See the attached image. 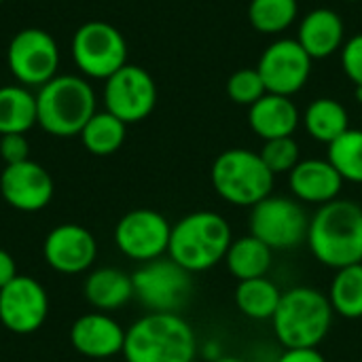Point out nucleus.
Here are the masks:
<instances>
[{"mask_svg":"<svg viewBox=\"0 0 362 362\" xmlns=\"http://www.w3.org/2000/svg\"><path fill=\"white\" fill-rule=\"evenodd\" d=\"M308 246L318 263L344 269L362 259V206L350 199H335L318 206L310 218Z\"/></svg>","mask_w":362,"mask_h":362,"instance_id":"f257e3e1","label":"nucleus"},{"mask_svg":"<svg viewBox=\"0 0 362 362\" xmlns=\"http://www.w3.org/2000/svg\"><path fill=\"white\" fill-rule=\"evenodd\" d=\"M125 362H195L193 327L174 312H148L125 331Z\"/></svg>","mask_w":362,"mask_h":362,"instance_id":"f03ea898","label":"nucleus"},{"mask_svg":"<svg viewBox=\"0 0 362 362\" xmlns=\"http://www.w3.org/2000/svg\"><path fill=\"white\" fill-rule=\"evenodd\" d=\"M231 242V225L223 214L197 210L172 225L168 257L189 274H199L225 261Z\"/></svg>","mask_w":362,"mask_h":362,"instance_id":"7ed1b4c3","label":"nucleus"},{"mask_svg":"<svg viewBox=\"0 0 362 362\" xmlns=\"http://www.w3.org/2000/svg\"><path fill=\"white\" fill-rule=\"evenodd\" d=\"M95 112V91L83 76L62 74L38 87V125L51 136H81L83 127Z\"/></svg>","mask_w":362,"mask_h":362,"instance_id":"20e7f679","label":"nucleus"},{"mask_svg":"<svg viewBox=\"0 0 362 362\" xmlns=\"http://www.w3.org/2000/svg\"><path fill=\"white\" fill-rule=\"evenodd\" d=\"M333 308L329 297L312 286H295L282 293L272 318L276 339L291 348H318L331 331Z\"/></svg>","mask_w":362,"mask_h":362,"instance_id":"39448f33","label":"nucleus"},{"mask_svg":"<svg viewBox=\"0 0 362 362\" xmlns=\"http://www.w3.org/2000/svg\"><path fill=\"white\" fill-rule=\"evenodd\" d=\"M210 180L223 202L240 208H252L272 195L276 176L259 153L248 148H229L214 159Z\"/></svg>","mask_w":362,"mask_h":362,"instance_id":"423d86ee","label":"nucleus"},{"mask_svg":"<svg viewBox=\"0 0 362 362\" xmlns=\"http://www.w3.org/2000/svg\"><path fill=\"white\" fill-rule=\"evenodd\" d=\"M310 216L301 202L284 195H269L250 210V233L274 252L293 250L308 240Z\"/></svg>","mask_w":362,"mask_h":362,"instance_id":"0eeeda50","label":"nucleus"},{"mask_svg":"<svg viewBox=\"0 0 362 362\" xmlns=\"http://www.w3.org/2000/svg\"><path fill=\"white\" fill-rule=\"evenodd\" d=\"M72 59L89 78H110L127 64L123 34L106 21H87L72 36Z\"/></svg>","mask_w":362,"mask_h":362,"instance_id":"6e6552de","label":"nucleus"},{"mask_svg":"<svg viewBox=\"0 0 362 362\" xmlns=\"http://www.w3.org/2000/svg\"><path fill=\"white\" fill-rule=\"evenodd\" d=\"M193 274L182 269L170 257L142 263L132 276L134 297L151 312H174L187 303L193 291Z\"/></svg>","mask_w":362,"mask_h":362,"instance_id":"1a4fd4ad","label":"nucleus"},{"mask_svg":"<svg viewBox=\"0 0 362 362\" xmlns=\"http://www.w3.org/2000/svg\"><path fill=\"white\" fill-rule=\"evenodd\" d=\"M6 64L11 74L23 87H42L53 76H57V42L49 32L40 28L19 30L8 42Z\"/></svg>","mask_w":362,"mask_h":362,"instance_id":"9d476101","label":"nucleus"},{"mask_svg":"<svg viewBox=\"0 0 362 362\" xmlns=\"http://www.w3.org/2000/svg\"><path fill=\"white\" fill-rule=\"evenodd\" d=\"M104 104L110 115L125 125L144 121L157 104V85L153 76L134 64H125L104 83Z\"/></svg>","mask_w":362,"mask_h":362,"instance_id":"9b49d317","label":"nucleus"},{"mask_svg":"<svg viewBox=\"0 0 362 362\" xmlns=\"http://www.w3.org/2000/svg\"><path fill=\"white\" fill-rule=\"evenodd\" d=\"M172 225L163 214L148 208H138L121 216L115 227L117 248L132 261L148 263L168 255Z\"/></svg>","mask_w":362,"mask_h":362,"instance_id":"f8f14e48","label":"nucleus"},{"mask_svg":"<svg viewBox=\"0 0 362 362\" xmlns=\"http://www.w3.org/2000/svg\"><path fill=\"white\" fill-rule=\"evenodd\" d=\"M312 62L297 38H278L263 51L257 70L267 93L293 98L310 81Z\"/></svg>","mask_w":362,"mask_h":362,"instance_id":"ddd939ff","label":"nucleus"},{"mask_svg":"<svg viewBox=\"0 0 362 362\" xmlns=\"http://www.w3.org/2000/svg\"><path fill=\"white\" fill-rule=\"evenodd\" d=\"M49 314V297L40 282L30 276H17L0 288V322L15 335L38 331Z\"/></svg>","mask_w":362,"mask_h":362,"instance_id":"4468645a","label":"nucleus"},{"mask_svg":"<svg viewBox=\"0 0 362 362\" xmlns=\"http://www.w3.org/2000/svg\"><path fill=\"white\" fill-rule=\"evenodd\" d=\"M42 257L51 269L66 276H76L93 265L98 257V244L85 227L66 223L47 233Z\"/></svg>","mask_w":362,"mask_h":362,"instance_id":"2eb2a0df","label":"nucleus"},{"mask_svg":"<svg viewBox=\"0 0 362 362\" xmlns=\"http://www.w3.org/2000/svg\"><path fill=\"white\" fill-rule=\"evenodd\" d=\"M0 193L11 208L19 212H38L53 199V178L40 163L28 159L4 168Z\"/></svg>","mask_w":362,"mask_h":362,"instance_id":"dca6fc26","label":"nucleus"},{"mask_svg":"<svg viewBox=\"0 0 362 362\" xmlns=\"http://www.w3.org/2000/svg\"><path fill=\"white\" fill-rule=\"evenodd\" d=\"M72 348L87 358H110L123 354L125 329L102 312L85 314L70 329Z\"/></svg>","mask_w":362,"mask_h":362,"instance_id":"f3484780","label":"nucleus"},{"mask_svg":"<svg viewBox=\"0 0 362 362\" xmlns=\"http://www.w3.org/2000/svg\"><path fill=\"white\" fill-rule=\"evenodd\" d=\"M288 187L297 202L325 206L339 199L344 178L329 159H301L288 174Z\"/></svg>","mask_w":362,"mask_h":362,"instance_id":"a211bd4d","label":"nucleus"},{"mask_svg":"<svg viewBox=\"0 0 362 362\" xmlns=\"http://www.w3.org/2000/svg\"><path fill=\"white\" fill-rule=\"evenodd\" d=\"M297 42L312 59H325L341 51L346 42V28L341 17L333 8H314L310 11L297 32Z\"/></svg>","mask_w":362,"mask_h":362,"instance_id":"6ab92c4d","label":"nucleus"},{"mask_svg":"<svg viewBox=\"0 0 362 362\" xmlns=\"http://www.w3.org/2000/svg\"><path fill=\"white\" fill-rule=\"evenodd\" d=\"M301 123V112L297 104L286 95L265 93L248 110L250 129L263 140L288 138Z\"/></svg>","mask_w":362,"mask_h":362,"instance_id":"aec40b11","label":"nucleus"},{"mask_svg":"<svg viewBox=\"0 0 362 362\" xmlns=\"http://www.w3.org/2000/svg\"><path fill=\"white\" fill-rule=\"evenodd\" d=\"M83 291H85V299L95 310H104V312L119 310L134 299L132 276L115 267H102L91 272L85 280Z\"/></svg>","mask_w":362,"mask_h":362,"instance_id":"412c9836","label":"nucleus"},{"mask_svg":"<svg viewBox=\"0 0 362 362\" xmlns=\"http://www.w3.org/2000/svg\"><path fill=\"white\" fill-rule=\"evenodd\" d=\"M272 259H274V250L250 233L231 242L225 263L231 276L238 278V282H244V280L267 276L272 267Z\"/></svg>","mask_w":362,"mask_h":362,"instance_id":"4be33fe9","label":"nucleus"},{"mask_svg":"<svg viewBox=\"0 0 362 362\" xmlns=\"http://www.w3.org/2000/svg\"><path fill=\"white\" fill-rule=\"evenodd\" d=\"M303 127L305 132L325 144H331L333 140H337L344 132L350 129V117L346 106L339 100L333 98H318L314 100L305 112L301 115Z\"/></svg>","mask_w":362,"mask_h":362,"instance_id":"5701e85b","label":"nucleus"},{"mask_svg":"<svg viewBox=\"0 0 362 362\" xmlns=\"http://www.w3.org/2000/svg\"><path fill=\"white\" fill-rule=\"evenodd\" d=\"M36 123V95L23 85L0 87V136L25 134Z\"/></svg>","mask_w":362,"mask_h":362,"instance_id":"b1692460","label":"nucleus"},{"mask_svg":"<svg viewBox=\"0 0 362 362\" xmlns=\"http://www.w3.org/2000/svg\"><path fill=\"white\" fill-rule=\"evenodd\" d=\"M282 299V291L269 278H252L238 282L235 305L250 320H272Z\"/></svg>","mask_w":362,"mask_h":362,"instance_id":"393cba45","label":"nucleus"},{"mask_svg":"<svg viewBox=\"0 0 362 362\" xmlns=\"http://www.w3.org/2000/svg\"><path fill=\"white\" fill-rule=\"evenodd\" d=\"M125 134H127V125L115 115H110L108 110H102L87 121V125L81 132V140L91 155L106 157L123 146Z\"/></svg>","mask_w":362,"mask_h":362,"instance_id":"a878e982","label":"nucleus"},{"mask_svg":"<svg viewBox=\"0 0 362 362\" xmlns=\"http://www.w3.org/2000/svg\"><path fill=\"white\" fill-rule=\"evenodd\" d=\"M329 303L333 308V314L358 320L362 318V265H350L344 269H337L331 288H329Z\"/></svg>","mask_w":362,"mask_h":362,"instance_id":"bb28decb","label":"nucleus"},{"mask_svg":"<svg viewBox=\"0 0 362 362\" xmlns=\"http://www.w3.org/2000/svg\"><path fill=\"white\" fill-rule=\"evenodd\" d=\"M299 15L297 0H250L248 19L261 34H280L288 30Z\"/></svg>","mask_w":362,"mask_h":362,"instance_id":"cd10ccee","label":"nucleus"},{"mask_svg":"<svg viewBox=\"0 0 362 362\" xmlns=\"http://www.w3.org/2000/svg\"><path fill=\"white\" fill-rule=\"evenodd\" d=\"M344 182L362 185V129H348L329 144V157Z\"/></svg>","mask_w":362,"mask_h":362,"instance_id":"c85d7f7f","label":"nucleus"},{"mask_svg":"<svg viewBox=\"0 0 362 362\" xmlns=\"http://www.w3.org/2000/svg\"><path fill=\"white\" fill-rule=\"evenodd\" d=\"M259 155L265 161V165L272 170L274 176L291 174V170L301 161V151H299V144H297V140L293 136L265 140Z\"/></svg>","mask_w":362,"mask_h":362,"instance_id":"c756f323","label":"nucleus"},{"mask_svg":"<svg viewBox=\"0 0 362 362\" xmlns=\"http://www.w3.org/2000/svg\"><path fill=\"white\" fill-rule=\"evenodd\" d=\"M267 93L265 83L257 68H242L227 81V95L240 106H252Z\"/></svg>","mask_w":362,"mask_h":362,"instance_id":"7c9ffc66","label":"nucleus"},{"mask_svg":"<svg viewBox=\"0 0 362 362\" xmlns=\"http://www.w3.org/2000/svg\"><path fill=\"white\" fill-rule=\"evenodd\" d=\"M341 68L346 76L354 83V87H362V32L350 36L341 47Z\"/></svg>","mask_w":362,"mask_h":362,"instance_id":"2f4dec72","label":"nucleus"},{"mask_svg":"<svg viewBox=\"0 0 362 362\" xmlns=\"http://www.w3.org/2000/svg\"><path fill=\"white\" fill-rule=\"evenodd\" d=\"M0 157L6 165H15L30 159V144L25 134H6L0 136Z\"/></svg>","mask_w":362,"mask_h":362,"instance_id":"473e14b6","label":"nucleus"},{"mask_svg":"<svg viewBox=\"0 0 362 362\" xmlns=\"http://www.w3.org/2000/svg\"><path fill=\"white\" fill-rule=\"evenodd\" d=\"M276 362H327L318 348H291L284 350Z\"/></svg>","mask_w":362,"mask_h":362,"instance_id":"72a5a7b5","label":"nucleus"},{"mask_svg":"<svg viewBox=\"0 0 362 362\" xmlns=\"http://www.w3.org/2000/svg\"><path fill=\"white\" fill-rule=\"evenodd\" d=\"M19 274H17V265H15V259L0 248V288H4L11 280H15Z\"/></svg>","mask_w":362,"mask_h":362,"instance_id":"f704fd0d","label":"nucleus"},{"mask_svg":"<svg viewBox=\"0 0 362 362\" xmlns=\"http://www.w3.org/2000/svg\"><path fill=\"white\" fill-rule=\"evenodd\" d=\"M204 358L210 362L218 361L221 356H225V352H223V346L218 344V341H208L206 346H204Z\"/></svg>","mask_w":362,"mask_h":362,"instance_id":"c9c22d12","label":"nucleus"},{"mask_svg":"<svg viewBox=\"0 0 362 362\" xmlns=\"http://www.w3.org/2000/svg\"><path fill=\"white\" fill-rule=\"evenodd\" d=\"M214 362H244V361H242V358H238V356H227V354H225V356H221L218 361H214Z\"/></svg>","mask_w":362,"mask_h":362,"instance_id":"e433bc0d","label":"nucleus"},{"mask_svg":"<svg viewBox=\"0 0 362 362\" xmlns=\"http://www.w3.org/2000/svg\"><path fill=\"white\" fill-rule=\"evenodd\" d=\"M354 98H356V102L362 104V87H354Z\"/></svg>","mask_w":362,"mask_h":362,"instance_id":"4c0bfd02","label":"nucleus"},{"mask_svg":"<svg viewBox=\"0 0 362 362\" xmlns=\"http://www.w3.org/2000/svg\"><path fill=\"white\" fill-rule=\"evenodd\" d=\"M344 2H358V0H344Z\"/></svg>","mask_w":362,"mask_h":362,"instance_id":"58836bf2","label":"nucleus"},{"mask_svg":"<svg viewBox=\"0 0 362 362\" xmlns=\"http://www.w3.org/2000/svg\"><path fill=\"white\" fill-rule=\"evenodd\" d=\"M0 4H2V0H0Z\"/></svg>","mask_w":362,"mask_h":362,"instance_id":"ea45409f","label":"nucleus"},{"mask_svg":"<svg viewBox=\"0 0 362 362\" xmlns=\"http://www.w3.org/2000/svg\"><path fill=\"white\" fill-rule=\"evenodd\" d=\"M361 265H362V259H361Z\"/></svg>","mask_w":362,"mask_h":362,"instance_id":"a19ab883","label":"nucleus"}]
</instances>
